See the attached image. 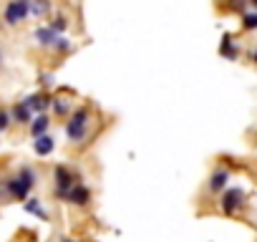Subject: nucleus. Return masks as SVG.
I'll return each instance as SVG.
<instances>
[{"label":"nucleus","mask_w":257,"mask_h":242,"mask_svg":"<svg viewBox=\"0 0 257 242\" xmlns=\"http://www.w3.org/2000/svg\"><path fill=\"white\" fill-rule=\"evenodd\" d=\"M88 118H91L88 108H78V111L71 116L68 127H66V134H68L71 142H81V139L88 134Z\"/></svg>","instance_id":"obj_1"},{"label":"nucleus","mask_w":257,"mask_h":242,"mask_svg":"<svg viewBox=\"0 0 257 242\" xmlns=\"http://www.w3.org/2000/svg\"><path fill=\"white\" fill-rule=\"evenodd\" d=\"M53 177H56V192H58V197H68V192L78 184L76 177H73L66 167H56Z\"/></svg>","instance_id":"obj_2"},{"label":"nucleus","mask_w":257,"mask_h":242,"mask_svg":"<svg viewBox=\"0 0 257 242\" xmlns=\"http://www.w3.org/2000/svg\"><path fill=\"white\" fill-rule=\"evenodd\" d=\"M28 13H31V6L26 3V0H16V3H11V6L6 8V21H8L11 26H16V23L26 21Z\"/></svg>","instance_id":"obj_3"},{"label":"nucleus","mask_w":257,"mask_h":242,"mask_svg":"<svg viewBox=\"0 0 257 242\" xmlns=\"http://www.w3.org/2000/svg\"><path fill=\"white\" fill-rule=\"evenodd\" d=\"M242 199H244L242 189H229V192H224V197H222V212L232 214L234 209L242 207Z\"/></svg>","instance_id":"obj_4"},{"label":"nucleus","mask_w":257,"mask_h":242,"mask_svg":"<svg viewBox=\"0 0 257 242\" xmlns=\"http://www.w3.org/2000/svg\"><path fill=\"white\" fill-rule=\"evenodd\" d=\"M68 202H73V204H88V199H91V192H88V187H83L81 182L68 192V197H66Z\"/></svg>","instance_id":"obj_5"},{"label":"nucleus","mask_w":257,"mask_h":242,"mask_svg":"<svg viewBox=\"0 0 257 242\" xmlns=\"http://www.w3.org/2000/svg\"><path fill=\"white\" fill-rule=\"evenodd\" d=\"M33 149H36V154H38V157H48V154L56 149V142L46 134V137H38V139L33 142Z\"/></svg>","instance_id":"obj_6"},{"label":"nucleus","mask_w":257,"mask_h":242,"mask_svg":"<svg viewBox=\"0 0 257 242\" xmlns=\"http://www.w3.org/2000/svg\"><path fill=\"white\" fill-rule=\"evenodd\" d=\"M48 127H51V121H48V116H46V113H41V116H36V118L31 121V134H33L36 139H38V137H46Z\"/></svg>","instance_id":"obj_7"},{"label":"nucleus","mask_w":257,"mask_h":242,"mask_svg":"<svg viewBox=\"0 0 257 242\" xmlns=\"http://www.w3.org/2000/svg\"><path fill=\"white\" fill-rule=\"evenodd\" d=\"M8 192H11L13 197H18V199H26V197H28V192H31V187H28L23 179H18V177H16V179H11V182H8Z\"/></svg>","instance_id":"obj_8"},{"label":"nucleus","mask_w":257,"mask_h":242,"mask_svg":"<svg viewBox=\"0 0 257 242\" xmlns=\"http://www.w3.org/2000/svg\"><path fill=\"white\" fill-rule=\"evenodd\" d=\"M227 179H229V174H227L224 169L214 172V174L209 177V192H222V189H224V184H227Z\"/></svg>","instance_id":"obj_9"},{"label":"nucleus","mask_w":257,"mask_h":242,"mask_svg":"<svg viewBox=\"0 0 257 242\" xmlns=\"http://www.w3.org/2000/svg\"><path fill=\"white\" fill-rule=\"evenodd\" d=\"M31 113H33V111H31L26 103H18V106L13 108V118L18 121V124H31V121H33Z\"/></svg>","instance_id":"obj_10"},{"label":"nucleus","mask_w":257,"mask_h":242,"mask_svg":"<svg viewBox=\"0 0 257 242\" xmlns=\"http://www.w3.org/2000/svg\"><path fill=\"white\" fill-rule=\"evenodd\" d=\"M56 38H58V36H56L51 28H38V31H36V41H38L41 46H56Z\"/></svg>","instance_id":"obj_11"},{"label":"nucleus","mask_w":257,"mask_h":242,"mask_svg":"<svg viewBox=\"0 0 257 242\" xmlns=\"http://www.w3.org/2000/svg\"><path fill=\"white\" fill-rule=\"evenodd\" d=\"M23 103H26L31 111H43V108L48 106V98H46V96H41V93H36V96H28Z\"/></svg>","instance_id":"obj_12"},{"label":"nucleus","mask_w":257,"mask_h":242,"mask_svg":"<svg viewBox=\"0 0 257 242\" xmlns=\"http://www.w3.org/2000/svg\"><path fill=\"white\" fill-rule=\"evenodd\" d=\"M26 209H28L31 214H38L41 219H46V209L41 207V202H38V199H28V202H26Z\"/></svg>","instance_id":"obj_13"},{"label":"nucleus","mask_w":257,"mask_h":242,"mask_svg":"<svg viewBox=\"0 0 257 242\" xmlns=\"http://www.w3.org/2000/svg\"><path fill=\"white\" fill-rule=\"evenodd\" d=\"M222 53H224L227 58H237V56H239V48H234V46H232L229 36H227V38H224V43H222Z\"/></svg>","instance_id":"obj_14"},{"label":"nucleus","mask_w":257,"mask_h":242,"mask_svg":"<svg viewBox=\"0 0 257 242\" xmlns=\"http://www.w3.org/2000/svg\"><path fill=\"white\" fill-rule=\"evenodd\" d=\"M18 179H23L28 187H33V184H36V174H33V169H28V167H23V169H21Z\"/></svg>","instance_id":"obj_15"},{"label":"nucleus","mask_w":257,"mask_h":242,"mask_svg":"<svg viewBox=\"0 0 257 242\" xmlns=\"http://www.w3.org/2000/svg\"><path fill=\"white\" fill-rule=\"evenodd\" d=\"M68 108H71V103H68L66 98H58V101L53 103V111H56L58 116H66V113H68Z\"/></svg>","instance_id":"obj_16"},{"label":"nucleus","mask_w":257,"mask_h":242,"mask_svg":"<svg viewBox=\"0 0 257 242\" xmlns=\"http://www.w3.org/2000/svg\"><path fill=\"white\" fill-rule=\"evenodd\" d=\"M242 26H244L247 31H254V28H257V13H247V16L242 18Z\"/></svg>","instance_id":"obj_17"},{"label":"nucleus","mask_w":257,"mask_h":242,"mask_svg":"<svg viewBox=\"0 0 257 242\" xmlns=\"http://www.w3.org/2000/svg\"><path fill=\"white\" fill-rule=\"evenodd\" d=\"M8 127H11V113L0 108V132H6Z\"/></svg>","instance_id":"obj_18"},{"label":"nucleus","mask_w":257,"mask_h":242,"mask_svg":"<svg viewBox=\"0 0 257 242\" xmlns=\"http://www.w3.org/2000/svg\"><path fill=\"white\" fill-rule=\"evenodd\" d=\"M66 26H68V23H66V18H63V16H58V18H56V21H53V23H51L48 28H51V31L56 33V31H63Z\"/></svg>","instance_id":"obj_19"},{"label":"nucleus","mask_w":257,"mask_h":242,"mask_svg":"<svg viewBox=\"0 0 257 242\" xmlns=\"http://www.w3.org/2000/svg\"><path fill=\"white\" fill-rule=\"evenodd\" d=\"M48 11V6L46 3H38V6H31V13H36V16H43Z\"/></svg>","instance_id":"obj_20"},{"label":"nucleus","mask_w":257,"mask_h":242,"mask_svg":"<svg viewBox=\"0 0 257 242\" xmlns=\"http://www.w3.org/2000/svg\"><path fill=\"white\" fill-rule=\"evenodd\" d=\"M56 48H58V51H68V48H71V43H68L66 38H56Z\"/></svg>","instance_id":"obj_21"},{"label":"nucleus","mask_w":257,"mask_h":242,"mask_svg":"<svg viewBox=\"0 0 257 242\" xmlns=\"http://www.w3.org/2000/svg\"><path fill=\"white\" fill-rule=\"evenodd\" d=\"M252 61H254V63H257V51H254V53H252Z\"/></svg>","instance_id":"obj_22"},{"label":"nucleus","mask_w":257,"mask_h":242,"mask_svg":"<svg viewBox=\"0 0 257 242\" xmlns=\"http://www.w3.org/2000/svg\"><path fill=\"white\" fill-rule=\"evenodd\" d=\"M252 6H254V8H257V0H252Z\"/></svg>","instance_id":"obj_23"},{"label":"nucleus","mask_w":257,"mask_h":242,"mask_svg":"<svg viewBox=\"0 0 257 242\" xmlns=\"http://www.w3.org/2000/svg\"><path fill=\"white\" fill-rule=\"evenodd\" d=\"M63 242H73V239H63Z\"/></svg>","instance_id":"obj_24"},{"label":"nucleus","mask_w":257,"mask_h":242,"mask_svg":"<svg viewBox=\"0 0 257 242\" xmlns=\"http://www.w3.org/2000/svg\"><path fill=\"white\" fill-rule=\"evenodd\" d=\"M0 61H3V56H0Z\"/></svg>","instance_id":"obj_25"}]
</instances>
